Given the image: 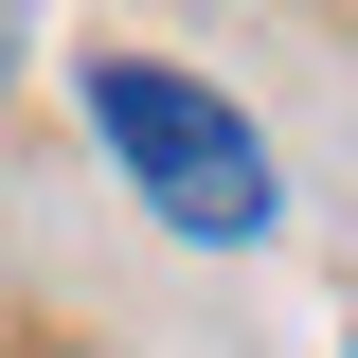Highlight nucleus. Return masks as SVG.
Listing matches in <instances>:
<instances>
[{"mask_svg":"<svg viewBox=\"0 0 358 358\" xmlns=\"http://www.w3.org/2000/svg\"><path fill=\"white\" fill-rule=\"evenodd\" d=\"M90 126H108V162H126V197H162V233H197V251H251L268 215H287V179H268L251 108L197 72H162V54H90Z\"/></svg>","mask_w":358,"mask_h":358,"instance_id":"nucleus-1","label":"nucleus"}]
</instances>
